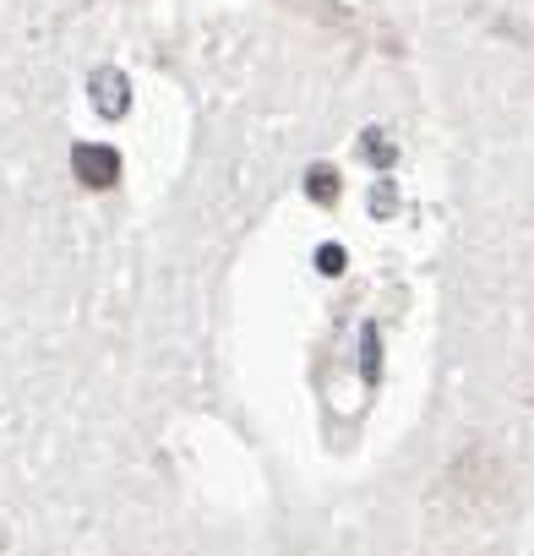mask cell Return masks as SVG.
<instances>
[{
    "instance_id": "cell-1",
    "label": "cell",
    "mask_w": 534,
    "mask_h": 556,
    "mask_svg": "<svg viewBox=\"0 0 534 556\" xmlns=\"http://www.w3.org/2000/svg\"><path fill=\"white\" fill-rule=\"evenodd\" d=\"M72 169H77V180H82L88 191H110V186L120 180V153L82 142V148H72Z\"/></svg>"
},
{
    "instance_id": "cell-2",
    "label": "cell",
    "mask_w": 534,
    "mask_h": 556,
    "mask_svg": "<svg viewBox=\"0 0 534 556\" xmlns=\"http://www.w3.org/2000/svg\"><path fill=\"white\" fill-rule=\"evenodd\" d=\"M93 93H99V110L104 115H126V77L120 72H99L93 77Z\"/></svg>"
},
{
    "instance_id": "cell-3",
    "label": "cell",
    "mask_w": 534,
    "mask_h": 556,
    "mask_svg": "<svg viewBox=\"0 0 534 556\" xmlns=\"http://www.w3.org/2000/svg\"><path fill=\"white\" fill-rule=\"evenodd\" d=\"M306 191H312L317 202H333V197H339V175H333L328 164H317V169L306 175Z\"/></svg>"
}]
</instances>
